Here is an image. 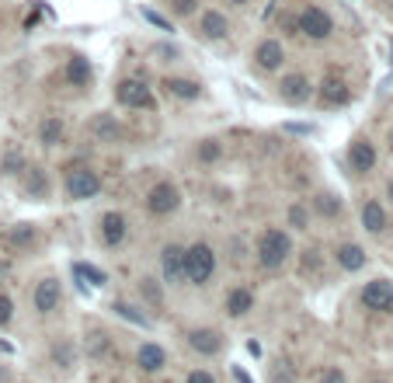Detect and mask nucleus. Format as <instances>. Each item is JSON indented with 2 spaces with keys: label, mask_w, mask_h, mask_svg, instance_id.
Returning a JSON list of instances; mask_svg holds the SVG:
<instances>
[{
  "label": "nucleus",
  "mask_w": 393,
  "mask_h": 383,
  "mask_svg": "<svg viewBox=\"0 0 393 383\" xmlns=\"http://www.w3.org/2000/svg\"><path fill=\"white\" fill-rule=\"evenodd\" d=\"M53 355H56V363L70 366V363H73V345H70V341H63V345H56V348H53Z\"/></svg>",
  "instance_id": "473e14b6"
},
{
  "label": "nucleus",
  "mask_w": 393,
  "mask_h": 383,
  "mask_svg": "<svg viewBox=\"0 0 393 383\" xmlns=\"http://www.w3.org/2000/svg\"><path fill=\"white\" fill-rule=\"evenodd\" d=\"M335 255H337V265L348 269V272H358V269L366 265V251H362L358 244H341Z\"/></svg>",
  "instance_id": "aec40b11"
},
{
  "label": "nucleus",
  "mask_w": 393,
  "mask_h": 383,
  "mask_svg": "<svg viewBox=\"0 0 393 383\" xmlns=\"http://www.w3.org/2000/svg\"><path fill=\"white\" fill-rule=\"evenodd\" d=\"M390 147H393V133H390Z\"/></svg>",
  "instance_id": "c03bdc74"
},
{
  "label": "nucleus",
  "mask_w": 393,
  "mask_h": 383,
  "mask_svg": "<svg viewBox=\"0 0 393 383\" xmlns=\"http://www.w3.org/2000/svg\"><path fill=\"white\" fill-rule=\"evenodd\" d=\"M87 352H91V355H105V352H108V338H105V334H91Z\"/></svg>",
  "instance_id": "2f4dec72"
},
{
  "label": "nucleus",
  "mask_w": 393,
  "mask_h": 383,
  "mask_svg": "<svg viewBox=\"0 0 393 383\" xmlns=\"http://www.w3.org/2000/svg\"><path fill=\"white\" fill-rule=\"evenodd\" d=\"M299 32L303 35H310V39H328L331 32H335V21H331V14L328 11H320V7H306L303 14H299Z\"/></svg>",
  "instance_id": "7ed1b4c3"
},
{
  "label": "nucleus",
  "mask_w": 393,
  "mask_h": 383,
  "mask_svg": "<svg viewBox=\"0 0 393 383\" xmlns=\"http://www.w3.org/2000/svg\"><path fill=\"white\" fill-rule=\"evenodd\" d=\"M233 377H237V380H240V383H251V377H247L244 370H233Z\"/></svg>",
  "instance_id": "a19ab883"
},
{
  "label": "nucleus",
  "mask_w": 393,
  "mask_h": 383,
  "mask_svg": "<svg viewBox=\"0 0 393 383\" xmlns=\"http://www.w3.org/2000/svg\"><path fill=\"white\" fill-rule=\"evenodd\" d=\"M59 140H63V118L53 115V118L42 122V143H46V147H56Z\"/></svg>",
  "instance_id": "bb28decb"
},
{
  "label": "nucleus",
  "mask_w": 393,
  "mask_h": 383,
  "mask_svg": "<svg viewBox=\"0 0 393 383\" xmlns=\"http://www.w3.org/2000/svg\"><path fill=\"white\" fill-rule=\"evenodd\" d=\"M254 59H258V66H261V70H279L282 59H285V53H282V42H275V39L261 42V46H258V53H254Z\"/></svg>",
  "instance_id": "2eb2a0df"
},
{
  "label": "nucleus",
  "mask_w": 393,
  "mask_h": 383,
  "mask_svg": "<svg viewBox=\"0 0 393 383\" xmlns=\"http://www.w3.org/2000/svg\"><path fill=\"white\" fill-rule=\"evenodd\" d=\"M161 269H164V279H168V282H177V279L185 275V251H181L177 244H168V248L161 251Z\"/></svg>",
  "instance_id": "9b49d317"
},
{
  "label": "nucleus",
  "mask_w": 393,
  "mask_h": 383,
  "mask_svg": "<svg viewBox=\"0 0 393 383\" xmlns=\"http://www.w3.org/2000/svg\"><path fill=\"white\" fill-rule=\"evenodd\" d=\"M115 98L122 105H129V109H154V98H150V91H146L143 80H122L115 87Z\"/></svg>",
  "instance_id": "0eeeda50"
},
{
  "label": "nucleus",
  "mask_w": 393,
  "mask_h": 383,
  "mask_svg": "<svg viewBox=\"0 0 393 383\" xmlns=\"http://www.w3.org/2000/svg\"><path fill=\"white\" fill-rule=\"evenodd\" d=\"M32 300H35V310H39V314H53L59 307V282L56 279H42V282L35 286V296H32Z\"/></svg>",
  "instance_id": "9d476101"
},
{
  "label": "nucleus",
  "mask_w": 393,
  "mask_h": 383,
  "mask_svg": "<svg viewBox=\"0 0 393 383\" xmlns=\"http://www.w3.org/2000/svg\"><path fill=\"white\" fill-rule=\"evenodd\" d=\"M136 363H139V370H143V373H157V370H164V366H168V352H164L161 345L146 341V345L139 348Z\"/></svg>",
  "instance_id": "f8f14e48"
},
{
  "label": "nucleus",
  "mask_w": 393,
  "mask_h": 383,
  "mask_svg": "<svg viewBox=\"0 0 393 383\" xmlns=\"http://www.w3.org/2000/svg\"><path fill=\"white\" fill-rule=\"evenodd\" d=\"M348 164H351L355 174H369L376 167V147L369 140H355L351 150H348Z\"/></svg>",
  "instance_id": "1a4fd4ad"
},
{
  "label": "nucleus",
  "mask_w": 393,
  "mask_h": 383,
  "mask_svg": "<svg viewBox=\"0 0 393 383\" xmlns=\"http://www.w3.org/2000/svg\"><path fill=\"white\" fill-rule=\"evenodd\" d=\"M362 226H366L369 233H383V230H387V209H383L376 199H369V202L362 206Z\"/></svg>",
  "instance_id": "f3484780"
},
{
  "label": "nucleus",
  "mask_w": 393,
  "mask_h": 383,
  "mask_svg": "<svg viewBox=\"0 0 393 383\" xmlns=\"http://www.w3.org/2000/svg\"><path fill=\"white\" fill-rule=\"evenodd\" d=\"M289 251H292V244H289V237L275 230V226H268L261 237H258V262L265 265V269H279L282 262L289 258Z\"/></svg>",
  "instance_id": "f257e3e1"
},
{
  "label": "nucleus",
  "mask_w": 393,
  "mask_h": 383,
  "mask_svg": "<svg viewBox=\"0 0 393 383\" xmlns=\"http://www.w3.org/2000/svg\"><path fill=\"white\" fill-rule=\"evenodd\" d=\"M4 241H7L11 248H28V244L35 241V230L25 226V223H18V226H11V230L4 233Z\"/></svg>",
  "instance_id": "b1692460"
},
{
  "label": "nucleus",
  "mask_w": 393,
  "mask_h": 383,
  "mask_svg": "<svg viewBox=\"0 0 393 383\" xmlns=\"http://www.w3.org/2000/svg\"><path fill=\"white\" fill-rule=\"evenodd\" d=\"M317 383H348V380H344V373H341V370H328V373H320V380Z\"/></svg>",
  "instance_id": "4c0bfd02"
},
{
  "label": "nucleus",
  "mask_w": 393,
  "mask_h": 383,
  "mask_svg": "<svg viewBox=\"0 0 393 383\" xmlns=\"http://www.w3.org/2000/svg\"><path fill=\"white\" fill-rule=\"evenodd\" d=\"M164 91H168L170 98H185V102H192V98H199V84L195 80H181V77H168L164 80Z\"/></svg>",
  "instance_id": "4be33fe9"
},
{
  "label": "nucleus",
  "mask_w": 393,
  "mask_h": 383,
  "mask_svg": "<svg viewBox=\"0 0 393 383\" xmlns=\"http://www.w3.org/2000/svg\"><path fill=\"white\" fill-rule=\"evenodd\" d=\"M310 80L303 77V73H289V77H282L279 84V95L282 102H289V105H303V102H310Z\"/></svg>",
  "instance_id": "6e6552de"
},
{
  "label": "nucleus",
  "mask_w": 393,
  "mask_h": 383,
  "mask_svg": "<svg viewBox=\"0 0 393 383\" xmlns=\"http://www.w3.org/2000/svg\"><path fill=\"white\" fill-rule=\"evenodd\" d=\"M313 209H317L320 217H337V213H341V199L331 195V192H320V195L313 199Z\"/></svg>",
  "instance_id": "a878e982"
},
{
  "label": "nucleus",
  "mask_w": 393,
  "mask_h": 383,
  "mask_svg": "<svg viewBox=\"0 0 393 383\" xmlns=\"http://www.w3.org/2000/svg\"><path fill=\"white\" fill-rule=\"evenodd\" d=\"M289 223H292L296 230H303V226H306V209H303V206H292V209H289Z\"/></svg>",
  "instance_id": "c9c22d12"
},
{
  "label": "nucleus",
  "mask_w": 393,
  "mask_h": 383,
  "mask_svg": "<svg viewBox=\"0 0 393 383\" xmlns=\"http://www.w3.org/2000/svg\"><path fill=\"white\" fill-rule=\"evenodd\" d=\"M387 195H390V199H393V181H390V185H387Z\"/></svg>",
  "instance_id": "79ce46f5"
},
{
  "label": "nucleus",
  "mask_w": 393,
  "mask_h": 383,
  "mask_svg": "<svg viewBox=\"0 0 393 383\" xmlns=\"http://www.w3.org/2000/svg\"><path fill=\"white\" fill-rule=\"evenodd\" d=\"M139 289H143V296H146L154 307H161V289H157V282H154V279H143V286H139Z\"/></svg>",
  "instance_id": "7c9ffc66"
},
{
  "label": "nucleus",
  "mask_w": 393,
  "mask_h": 383,
  "mask_svg": "<svg viewBox=\"0 0 393 383\" xmlns=\"http://www.w3.org/2000/svg\"><path fill=\"white\" fill-rule=\"evenodd\" d=\"M192 348L195 352H202V355H216L220 348H223V338L216 334V331H209V328H202V331H192Z\"/></svg>",
  "instance_id": "dca6fc26"
},
{
  "label": "nucleus",
  "mask_w": 393,
  "mask_h": 383,
  "mask_svg": "<svg viewBox=\"0 0 393 383\" xmlns=\"http://www.w3.org/2000/svg\"><path fill=\"white\" fill-rule=\"evenodd\" d=\"M25 188H28V195H35V199H42V195L49 192V181H46V171H39V167H32V171H28V178H25Z\"/></svg>",
  "instance_id": "393cba45"
},
{
  "label": "nucleus",
  "mask_w": 393,
  "mask_h": 383,
  "mask_svg": "<svg viewBox=\"0 0 393 383\" xmlns=\"http://www.w3.org/2000/svg\"><path fill=\"white\" fill-rule=\"evenodd\" d=\"M199 32H202L206 39H226L230 21H226V14H220V11H206L202 21H199Z\"/></svg>",
  "instance_id": "4468645a"
},
{
  "label": "nucleus",
  "mask_w": 393,
  "mask_h": 383,
  "mask_svg": "<svg viewBox=\"0 0 393 383\" xmlns=\"http://www.w3.org/2000/svg\"><path fill=\"white\" fill-rule=\"evenodd\" d=\"M362 307L366 310H393V282L390 279H373L362 289Z\"/></svg>",
  "instance_id": "39448f33"
},
{
  "label": "nucleus",
  "mask_w": 393,
  "mask_h": 383,
  "mask_svg": "<svg viewBox=\"0 0 393 383\" xmlns=\"http://www.w3.org/2000/svg\"><path fill=\"white\" fill-rule=\"evenodd\" d=\"M98 188H101V178H98L91 167H77V171H70V178H66L70 199H94Z\"/></svg>",
  "instance_id": "20e7f679"
},
{
  "label": "nucleus",
  "mask_w": 393,
  "mask_h": 383,
  "mask_svg": "<svg viewBox=\"0 0 393 383\" xmlns=\"http://www.w3.org/2000/svg\"><path fill=\"white\" fill-rule=\"evenodd\" d=\"M112 310H115V314H118V317H125V321H132V324H139V328H150V321H146V317H143V314H139L136 307H129V303H115Z\"/></svg>",
  "instance_id": "c85d7f7f"
},
{
  "label": "nucleus",
  "mask_w": 393,
  "mask_h": 383,
  "mask_svg": "<svg viewBox=\"0 0 393 383\" xmlns=\"http://www.w3.org/2000/svg\"><path fill=\"white\" fill-rule=\"evenodd\" d=\"M170 11L174 14H192L195 11V0H170Z\"/></svg>",
  "instance_id": "e433bc0d"
},
{
  "label": "nucleus",
  "mask_w": 393,
  "mask_h": 383,
  "mask_svg": "<svg viewBox=\"0 0 393 383\" xmlns=\"http://www.w3.org/2000/svg\"><path fill=\"white\" fill-rule=\"evenodd\" d=\"M91 133H94L98 140H105V143L122 140V126L115 122V115H94V118H91Z\"/></svg>",
  "instance_id": "a211bd4d"
},
{
  "label": "nucleus",
  "mask_w": 393,
  "mask_h": 383,
  "mask_svg": "<svg viewBox=\"0 0 393 383\" xmlns=\"http://www.w3.org/2000/svg\"><path fill=\"white\" fill-rule=\"evenodd\" d=\"M320 102H324V105H344V102H348V87H344L341 77H328V80L320 84Z\"/></svg>",
  "instance_id": "412c9836"
},
{
  "label": "nucleus",
  "mask_w": 393,
  "mask_h": 383,
  "mask_svg": "<svg viewBox=\"0 0 393 383\" xmlns=\"http://www.w3.org/2000/svg\"><path fill=\"white\" fill-rule=\"evenodd\" d=\"M143 18L150 21V25H157V28H164V32H170V25L161 18V14H154V11H143Z\"/></svg>",
  "instance_id": "58836bf2"
},
{
  "label": "nucleus",
  "mask_w": 393,
  "mask_h": 383,
  "mask_svg": "<svg viewBox=\"0 0 393 383\" xmlns=\"http://www.w3.org/2000/svg\"><path fill=\"white\" fill-rule=\"evenodd\" d=\"M220 154H223V147H220L216 140H202V143H199V161H202V164L220 161Z\"/></svg>",
  "instance_id": "cd10ccee"
},
{
  "label": "nucleus",
  "mask_w": 393,
  "mask_h": 383,
  "mask_svg": "<svg viewBox=\"0 0 393 383\" xmlns=\"http://www.w3.org/2000/svg\"><path fill=\"white\" fill-rule=\"evenodd\" d=\"M0 167H4L7 174H18V171L25 167V161H21V154H18V150H7V154H4V161H0Z\"/></svg>",
  "instance_id": "c756f323"
},
{
  "label": "nucleus",
  "mask_w": 393,
  "mask_h": 383,
  "mask_svg": "<svg viewBox=\"0 0 393 383\" xmlns=\"http://www.w3.org/2000/svg\"><path fill=\"white\" fill-rule=\"evenodd\" d=\"M101 237H105L108 248L122 244V241H125V217H122V213H105V217H101Z\"/></svg>",
  "instance_id": "ddd939ff"
},
{
  "label": "nucleus",
  "mask_w": 393,
  "mask_h": 383,
  "mask_svg": "<svg viewBox=\"0 0 393 383\" xmlns=\"http://www.w3.org/2000/svg\"><path fill=\"white\" fill-rule=\"evenodd\" d=\"M226 310H230V317H244L247 310H254V293L251 289H230Z\"/></svg>",
  "instance_id": "6ab92c4d"
},
{
  "label": "nucleus",
  "mask_w": 393,
  "mask_h": 383,
  "mask_svg": "<svg viewBox=\"0 0 393 383\" xmlns=\"http://www.w3.org/2000/svg\"><path fill=\"white\" fill-rule=\"evenodd\" d=\"M177 202H181V195H177V188L170 185V181H161V185H154L150 188V195H146V209L154 213V217H168L177 209Z\"/></svg>",
  "instance_id": "423d86ee"
},
{
  "label": "nucleus",
  "mask_w": 393,
  "mask_h": 383,
  "mask_svg": "<svg viewBox=\"0 0 393 383\" xmlns=\"http://www.w3.org/2000/svg\"><path fill=\"white\" fill-rule=\"evenodd\" d=\"M230 4H247V0H230Z\"/></svg>",
  "instance_id": "37998d69"
},
{
  "label": "nucleus",
  "mask_w": 393,
  "mask_h": 383,
  "mask_svg": "<svg viewBox=\"0 0 393 383\" xmlns=\"http://www.w3.org/2000/svg\"><path fill=\"white\" fill-rule=\"evenodd\" d=\"M188 383H213V377H209L206 370H195V373L188 377Z\"/></svg>",
  "instance_id": "ea45409f"
},
{
  "label": "nucleus",
  "mask_w": 393,
  "mask_h": 383,
  "mask_svg": "<svg viewBox=\"0 0 393 383\" xmlns=\"http://www.w3.org/2000/svg\"><path fill=\"white\" fill-rule=\"evenodd\" d=\"M66 80H70L73 87H84V84L91 80V63H87L84 56H73V59L66 63Z\"/></svg>",
  "instance_id": "5701e85b"
},
{
  "label": "nucleus",
  "mask_w": 393,
  "mask_h": 383,
  "mask_svg": "<svg viewBox=\"0 0 393 383\" xmlns=\"http://www.w3.org/2000/svg\"><path fill=\"white\" fill-rule=\"evenodd\" d=\"M11 317H14V303L0 293V328H4V324H11Z\"/></svg>",
  "instance_id": "72a5a7b5"
},
{
  "label": "nucleus",
  "mask_w": 393,
  "mask_h": 383,
  "mask_svg": "<svg viewBox=\"0 0 393 383\" xmlns=\"http://www.w3.org/2000/svg\"><path fill=\"white\" fill-rule=\"evenodd\" d=\"M77 275H87V279L94 282V286H105V275L98 272L94 265H77Z\"/></svg>",
  "instance_id": "f704fd0d"
},
{
  "label": "nucleus",
  "mask_w": 393,
  "mask_h": 383,
  "mask_svg": "<svg viewBox=\"0 0 393 383\" xmlns=\"http://www.w3.org/2000/svg\"><path fill=\"white\" fill-rule=\"evenodd\" d=\"M216 272V255H213V248L209 244H192L188 251H185V275L192 279V282H199V286H206L209 279Z\"/></svg>",
  "instance_id": "f03ea898"
}]
</instances>
